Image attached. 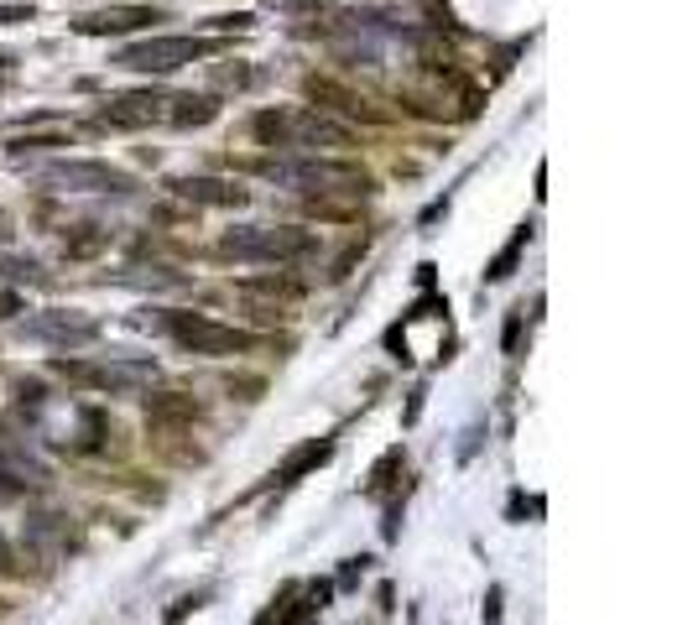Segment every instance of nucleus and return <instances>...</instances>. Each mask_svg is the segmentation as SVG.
I'll use <instances>...</instances> for the list:
<instances>
[{"mask_svg":"<svg viewBox=\"0 0 693 625\" xmlns=\"http://www.w3.org/2000/svg\"><path fill=\"white\" fill-rule=\"evenodd\" d=\"M240 297L266 303V308H282V303H297L302 297V282H287V276H245L240 282Z\"/></svg>","mask_w":693,"mask_h":625,"instance_id":"2eb2a0df","label":"nucleus"},{"mask_svg":"<svg viewBox=\"0 0 693 625\" xmlns=\"http://www.w3.org/2000/svg\"><path fill=\"white\" fill-rule=\"evenodd\" d=\"M329 459H334V443H329V438H308V443H297V449L282 459L272 480H277V485H297L302 474H314V469L329 464Z\"/></svg>","mask_w":693,"mask_h":625,"instance_id":"ddd939ff","label":"nucleus"},{"mask_svg":"<svg viewBox=\"0 0 693 625\" xmlns=\"http://www.w3.org/2000/svg\"><path fill=\"white\" fill-rule=\"evenodd\" d=\"M194 417H198V402L183 396V391H167V396H152L146 402V423L152 428H188Z\"/></svg>","mask_w":693,"mask_h":625,"instance_id":"4468645a","label":"nucleus"},{"mask_svg":"<svg viewBox=\"0 0 693 625\" xmlns=\"http://www.w3.org/2000/svg\"><path fill=\"white\" fill-rule=\"evenodd\" d=\"M261 177L287 183L308 198H365L371 194V173L355 162H329V156H297V162H256Z\"/></svg>","mask_w":693,"mask_h":625,"instance_id":"f257e3e1","label":"nucleus"},{"mask_svg":"<svg viewBox=\"0 0 693 625\" xmlns=\"http://www.w3.org/2000/svg\"><path fill=\"white\" fill-rule=\"evenodd\" d=\"M21 339L47 344V350H79V344H95L99 339V318L74 312V308H47V312H32L21 324Z\"/></svg>","mask_w":693,"mask_h":625,"instance_id":"1a4fd4ad","label":"nucleus"},{"mask_svg":"<svg viewBox=\"0 0 693 625\" xmlns=\"http://www.w3.org/2000/svg\"><path fill=\"white\" fill-rule=\"evenodd\" d=\"M173 194L188 198V204H204V209H240L251 198L240 183H224V177H178Z\"/></svg>","mask_w":693,"mask_h":625,"instance_id":"f8f14e48","label":"nucleus"},{"mask_svg":"<svg viewBox=\"0 0 693 625\" xmlns=\"http://www.w3.org/2000/svg\"><path fill=\"white\" fill-rule=\"evenodd\" d=\"M251 136L272 152H323V146H355V136L339 120L318 116V110H261L251 120Z\"/></svg>","mask_w":693,"mask_h":625,"instance_id":"f03ea898","label":"nucleus"},{"mask_svg":"<svg viewBox=\"0 0 693 625\" xmlns=\"http://www.w3.org/2000/svg\"><path fill=\"white\" fill-rule=\"evenodd\" d=\"M16 573V552H11V542L0 537V579H11Z\"/></svg>","mask_w":693,"mask_h":625,"instance_id":"393cba45","label":"nucleus"},{"mask_svg":"<svg viewBox=\"0 0 693 625\" xmlns=\"http://www.w3.org/2000/svg\"><path fill=\"white\" fill-rule=\"evenodd\" d=\"M79 423H84L79 449H89V453H95L99 443H105V432H110V423H105V412H79Z\"/></svg>","mask_w":693,"mask_h":625,"instance_id":"a211bd4d","label":"nucleus"},{"mask_svg":"<svg viewBox=\"0 0 693 625\" xmlns=\"http://www.w3.org/2000/svg\"><path fill=\"white\" fill-rule=\"evenodd\" d=\"M396 464H402V449H392L376 469H371V485H365V490H371V495H381V490L392 485V469H396Z\"/></svg>","mask_w":693,"mask_h":625,"instance_id":"aec40b11","label":"nucleus"},{"mask_svg":"<svg viewBox=\"0 0 693 625\" xmlns=\"http://www.w3.org/2000/svg\"><path fill=\"white\" fill-rule=\"evenodd\" d=\"M516 333H521V312H512V318H506V350H516Z\"/></svg>","mask_w":693,"mask_h":625,"instance_id":"cd10ccee","label":"nucleus"},{"mask_svg":"<svg viewBox=\"0 0 693 625\" xmlns=\"http://www.w3.org/2000/svg\"><path fill=\"white\" fill-rule=\"evenodd\" d=\"M204 600H209V594H183L178 610H167V625H178L183 615H188V610H204Z\"/></svg>","mask_w":693,"mask_h":625,"instance_id":"4be33fe9","label":"nucleus"},{"mask_svg":"<svg viewBox=\"0 0 693 625\" xmlns=\"http://www.w3.org/2000/svg\"><path fill=\"white\" fill-rule=\"evenodd\" d=\"M272 11H287V17H318L329 0H266Z\"/></svg>","mask_w":693,"mask_h":625,"instance_id":"412c9836","label":"nucleus"},{"mask_svg":"<svg viewBox=\"0 0 693 625\" xmlns=\"http://www.w3.org/2000/svg\"><path fill=\"white\" fill-rule=\"evenodd\" d=\"M485 621L501 625V589H491V600H485Z\"/></svg>","mask_w":693,"mask_h":625,"instance_id":"bb28decb","label":"nucleus"},{"mask_svg":"<svg viewBox=\"0 0 693 625\" xmlns=\"http://www.w3.org/2000/svg\"><path fill=\"white\" fill-rule=\"evenodd\" d=\"M37 183L58 188V194H110V198L136 194V177L125 167H110V162H47V167H37Z\"/></svg>","mask_w":693,"mask_h":625,"instance_id":"0eeeda50","label":"nucleus"},{"mask_svg":"<svg viewBox=\"0 0 693 625\" xmlns=\"http://www.w3.org/2000/svg\"><path fill=\"white\" fill-rule=\"evenodd\" d=\"M219 116V105L209 95H173V110H167V125H209Z\"/></svg>","mask_w":693,"mask_h":625,"instance_id":"dca6fc26","label":"nucleus"},{"mask_svg":"<svg viewBox=\"0 0 693 625\" xmlns=\"http://www.w3.org/2000/svg\"><path fill=\"white\" fill-rule=\"evenodd\" d=\"M47 146H68V136H16L6 152L11 156H26V152H47Z\"/></svg>","mask_w":693,"mask_h":625,"instance_id":"6ab92c4d","label":"nucleus"},{"mask_svg":"<svg viewBox=\"0 0 693 625\" xmlns=\"http://www.w3.org/2000/svg\"><path fill=\"white\" fill-rule=\"evenodd\" d=\"M224 42L219 37H146L136 47H120L116 68H131V74H178L198 58H215Z\"/></svg>","mask_w":693,"mask_h":625,"instance_id":"20e7f679","label":"nucleus"},{"mask_svg":"<svg viewBox=\"0 0 693 625\" xmlns=\"http://www.w3.org/2000/svg\"><path fill=\"white\" fill-rule=\"evenodd\" d=\"M53 375L84 391H110V396H131V391L157 381V360H53Z\"/></svg>","mask_w":693,"mask_h":625,"instance_id":"7ed1b4c3","label":"nucleus"},{"mask_svg":"<svg viewBox=\"0 0 693 625\" xmlns=\"http://www.w3.org/2000/svg\"><path fill=\"white\" fill-rule=\"evenodd\" d=\"M152 21H162V11H152V6H105V11H89V17L74 21V32H84V37H120V32L152 26Z\"/></svg>","mask_w":693,"mask_h":625,"instance_id":"9b49d317","label":"nucleus"},{"mask_svg":"<svg viewBox=\"0 0 693 625\" xmlns=\"http://www.w3.org/2000/svg\"><path fill=\"white\" fill-rule=\"evenodd\" d=\"M16 312H21V293H0V324L16 318Z\"/></svg>","mask_w":693,"mask_h":625,"instance_id":"a878e982","label":"nucleus"},{"mask_svg":"<svg viewBox=\"0 0 693 625\" xmlns=\"http://www.w3.org/2000/svg\"><path fill=\"white\" fill-rule=\"evenodd\" d=\"M396 37H402V26L392 17H381V11H350L334 26V53L350 68H376Z\"/></svg>","mask_w":693,"mask_h":625,"instance_id":"39448f33","label":"nucleus"},{"mask_svg":"<svg viewBox=\"0 0 693 625\" xmlns=\"http://www.w3.org/2000/svg\"><path fill=\"white\" fill-rule=\"evenodd\" d=\"M527 234H532L527 224H521V230L512 234V245H506V251H501V255L491 261V266H485V282H506V276L516 272V261H521V251H527Z\"/></svg>","mask_w":693,"mask_h":625,"instance_id":"f3484780","label":"nucleus"},{"mask_svg":"<svg viewBox=\"0 0 693 625\" xmlns=\"http://www.w3.org/2000/svg\"><path fill=\"white\" fill-rule=\"evenodd\" d=\"M162 329L173 333L188 354H245L256 344L245 329L215 324V318H204V312H162Z\"/></svg>","mask_w":693,"mask_h":625,"instance_id":"6e6552de","label":"nucleus"},{"mask_svg":"<svg viewBox=\"0 0 693 625\" xmlns=\"http://www.w3.org/2000/svg\"><path fill=\"white\" fill-rule=\"evenodd\" d=\"M11 21H32V6H0V26H11Z\"/></svg>","mask_w":693,"mask_h":625,"instance_id":"b1692460","label":"nucleus"},{"mask_svg":"<svg viewBox=\"0 0 693 625\" xmlns=\"http://www.w3.org/2000/svg\"><path fill=\"white\" fill-rule=\"evenodd\" d=\"M308 251H314V234L287 230V224H245L219 240V255H230V261H297Z\"/></svg>","mask_w":693,"mask_h":625,"instance_id":"423d86ee","label":"nucleus"},{"mask_svg":"<svg viewBox=\"0 0 693 625\" xmlns=\"http://www.w3.org/2000/svg\"><path fill=\"white\" fill-rule=\"evenodd\" d=\"M11 501H21V485L6 474V469H0V506H11Z\"/></svg>","mask_w":693,"mask_h":625,"instance_id":"5701e85b","label":"nucleus"},{"mask_svg":"<svg viewBox=\"0 0 693 625\" xmlns=\"http://www.w3.org/2000/svg\"><path fill=\"white\" fill-rule=\"evenodd\" d=\"M173 95H152V89H131V95L105 99L99 125H116V131H141V125H167Z\"/></svg>","mask_w":693,"mask_h":625,"instance_id":"9d476101","label":"nucleus"}]
</instances>
